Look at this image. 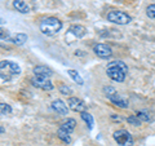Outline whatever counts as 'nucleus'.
Returning a JSON list of instances; mask_svg holds the SVG:
<instances>
[{
  "label": "nucleus",
  "mask_w": 155,
  "mask_h": 146,
  "mask_svg": "<svg viewBox=\"0 0 155 146\" xmlns=\"http://www.w3.org/2000/svg\"><path fill=\"white\" fill-rule=\"evenodd\" d=\"M127 72H128L127 64L120 60L111 61L107 64V66H106V74H107V76L111 80L118 81V83H123L125 80Z\"/></svg>",
  "instance_id": "1"
},
{
  "label": "nucleus",
  "mask_w": 155,
  "mask_h": 146,
  "mask_svg": "<svg viewBox=\"0 0 155 146\" xmlns=\"http://www.w3.org/2000/svg\"><path fill=\"white\" fill-rule=\"evenodd\" d=\"M41 34H44L47 36H53L58 34L62 28V22L56 17H47L44 19L40 21V25H39Z\"/></svg>",
  "instance_id": "2"
},
{
  "label": "nucleus",
  "mask_w": 155,
  "mask_h": 146,
  "mask_svg": "<svg viewBox=\"0 0 155 146\" xmlns=\"http://www.w3.org/2000/svg\"><path fill=\"white\" fill-rule=\"evenodd\" d=\"M109 22L116 23V25H128L132 21V17L128 13L122 12V11H110L106 16Z\"/></svg>",
  "instance_id": "3"
},
{
  "label": "nucleus",
  "mask_w": 155,
  "mask_h": 146,
  "mask_svg": "<svg viewBox=\"0 0 155 146\" xmlns=\"http://www.w3.org/2000/svg\"><path fill=\"white\" fill-rule=\"evenodd\" d=\"M113 138L119 146H133V137L127 129H118L113 133Z\"/></svg>",
  "instance_id": "4"
},
{
  "label": "nucleus",
  "mask_w": 155,
  "mask_h": 146,
  "mask_svg": "<svg viewBox=\"0 0 155 146\" xmlns=\"http://www.w3.org/2000/svg\"><path fill=\"white\" fill-rule=\"evenodd\" d=\"M31 83L34 87L36 88H40L43 91H52L54 87H53L52 81L49 80V78H44V76H34L31 79Z\"/></svg>",
  "instance_id": "5"
},
{
  "label": "nucleus",
  "mask_w": 155,
  "mask_h": 146,
  "mask_svg": "<svg viewBox=\"0 0 155 146\" xmlns=\"http://www.w3.org/2000/svg\"><path fill=\"white\" fill-rule=\"evenodd\" d=\"M93 52L97 57L106 60V58H110L113 52H111V48L107 44H104V43H97L93 45Z\"/></svg>",
  "instance_id": "6"
},
{
  "label": "nucleus",
  "mask_w": 155,
  "mask_h": 146,
  "mask_svg": "<svg viewBox=\"0 0 155 146\" xmlns=\"http://www.w3.org/2000/svg\"><path fill=\"white\" fill-rule=\"evenodd\" d=\"M67 106L74 110L78 111V113H83V111H87V105L83 100L78 98V97H69L67 98Z\"/></svg>",
  "instance_id": "7"
},
{
  "label": "nucleus",
  "mask_w": 155,
  "mask_h": 146,
  "mask_svg": "<svg viewBox=\"0 0 155 146\" xmlns=\"http://www.w3.org/2000/svg\"><path fill=\"white\" fill-rule=\"evenodd\" d=\"M0 70H7V71L11 72L12 75H19L21 74V67H19L16 62L8 61V60L0 61Z\"/></svg>",
  "instance_id": "8"
},
{
  "label": "nucleus",
  "mask_w": 155,
  "mask_h": 146,
  "mask_svg": "<svg viewBox=\"0 0 155 146\" xmlns=\"http://www.w3.org/2000/svg\"><path fill=\"white\" fill-rule=\"evenodd\" d=\"M52 109L57 111L58 114L61 115H67V113H69V106H67L66 104L62 100H54L52 102Z\"/></svg>",
  "instance_id": "9"
},
{
  "label": "nucleus",
  "mask_w": 155,
  "mask_h": 146,
  "mask_svg": "<svg viewBox=\"0 0 155 146\" xmlns=\"http://www.w3.org/2000/svg\"><path fill=\"white\" fill-rule=\"evenodd\" d=\"M67 34H69V35H72L74 38L80 39L87 34V30H85V27L81 26V25H72V26H70Z\"/></svg>",
  "instance_id": "10"
},
{
  "label": "nucleus",
  "mask_w": 155,
  "mask_h": 146,
  "mask_svg": "<svg viewBox=\"0 0 155 146\" xmlns=\"http://www.w3.org/2000/svg\"><path fill=\"white\" fill-rule=\"evenodd\" d=\"M109 100L113 102L115 106H118V108H120V109H127V108H128V101L125 100V98H123V97L120 96L118 92H116L115 95L110 96V97H109Z\"/></svg>",
  "instance_id": "11"
},
{
  "label": "nucleus",
  "mask_w": 155,
  "mask_h": 146,
  "mask_svg": "<svg viewBox=\"0 0 155 146\" xmlns=\"http://www.w3.org/2000/svg\"><path fill=\"white\" fill-rule=\"evenodd\" d=\"M34 74H35L36 76L51 78L53 75V71H52V69H49V67L40 65V66H35V67H34Z\"/></svg>",
  "instance_id": "12"
},
{
  "label": "nucleus",
  "mask_w": 155,
  "mask_h": 146,
  "mask_svg": "<svg viewBox=\"0 0 155 146\" xmlns=\"http://www.w3.org/2000/svg\"><path fill=\"white\" fill-rule=\"evenodd\" d=\"M8 40L11 41L12 44H14V45H23L27 41V35H26V34L19 32V34H16L14 36H11Z\"/></svg>",
  "instance_id": "13"
},
{
  "label": "nucleus",
  "mask_w": 155,
  "mask_h": 146,
  "mask_svg": "<svg viewBox=\"0 0 155 146\" xmlns=\"http://www.w3.org/2000/svg\"><path fill=\"white\" fill-rule=\"evenodd\" d=\"M13 8L18 11L19 13H28L30 8H28L27 4L23 2V0H14L13 2Z\"/></svg>",
  "instance_id": "14"
},
{
  "label": "nucleus",
  "mask_w": 155,
  "mask_h": 146,
  "mask_svg": "<svg viewBox=\"0 0 155 146\" xmlns=\"http://www.w3.org/2000/svg\"><path fill=\"white\" fill-rule=\"evenodd\" d=\"M75 127H76V120L72 119V118H70V119H67L66 121H64V123L61 124L60 128L67 131L69 133H72V131L75 129Z\"/></svg>",
  "instance_id": "15"
},
{
  "label": "nucleus",
  "mask_w": 155,
  "mask_h": 146,
  "mask_svg": "<svg viewBox=\"0 0 155 146\" xmlns=\"http://www.w3.org/2000/svg\"><path fill=\"white\" fill-rule=\"evenodd\" d=\"M70 134H71V133H69L67 131L62 129V128H60V129L57 131V137L60 138V140H62L64 142H66V144H70V142H71V137H70Z\"/></svg>",
  "instance_id": "16"
},
{
  "label": "nucleus",
  "mask_w": 155,
  "mask_h": 146,
  "mask_svg": "<svg viewBox=\"0 0 155 146\" xmlns=\"http://www.w3.org/2000/svg\"><path fill=\"white\" fill-rule=\"evenodd\" d=\"M80 116H81V119H83L87 125H88V128L92 129L93 128V124H94V119H93V116H92L89 113H87V111H83V113H80Z\"/></svg>",
  "instance_id": "17"
},
{
  "label": "nucleus",
  "mask_w": 155,
  "mask_h": 146,
  "mask_svg": "<svg viewBox=\"0 0 155 146\" xmlns=\"http://www.w3.org/2000/svg\"><path fill=\"white\" fill-rule=\"evenodd\" d=\"M67 72H69V75L72 78V80H74L75 83H78L79 85H83V84H84L83 78L80 76V74H79L78 71H75V70H67Z\"/></svg>",
  "instance_id": "18"
},
{
  "label": "nucleus",
  "mask_w": 155,
  "mask_h": 146,
  "mask_svg": "<svg viewBox=\"0 0 155 146\" xmlns=\"http://www.w3.org/2000/svg\"><path fill=\"white\" fill-rule=\"evenodd\" d=\"M136 116H137L141 121H150L151 120V115H150L147 111H137V113H136Z\"/></svg>",
  "instance_id": "19"
},
{
  "label": "nucleus",
  "mask_w": 155,
  "mask_h": 146,
  "mask_svg": "<svg viewBox=\"0 0 155 146\" xmlns=\"http://www.w3.org/2000/svg\"><path fill=\"white\" fill-rule=\"evenodd\" d=\"M12 113V108L8 104H0V115H8Z\"/></svg>",
  "instance_id": "20"
},
{
  "label": "nucleus",
  "mask_w": 155,
  "mask_h": 146,
  "mask_svg": "<svg viewBox=\"0 0 155 146\" xmlns=\"http://www.w3.org/2000/svg\"><path fill=\"white\" fill-rule=\"evenodd\" d=\"M146 16L150 19H154L155 21V4H150V5L146 8Z\"/></svg>",
  "instance_id": "21"
},
{
  "label": "nucleus",
  "mask_w": 155,
  "mask_h": 146,
  "mask_svg": "<svg viewBox=\"0 0 155 146\" xmlns=\"http://www.w3.org/2000/svg\"><path fill=\"white\" fill-rule=\"evenodd\" d=\"M127 121H128L129 124L134 125V127H138V125H141V120H140L136 115H130V116H128V118H127Z\"/></svg>",
  "instance_id": "22"
},
{
  "label": "nucleus",
  "mask_w": 155,
  "mask_h": 146,
  "mask_svg": "<svg viewBox=\"0 0 155 146\" xmlns=\"http://www.w3.org/2000/svg\"><path fill=\"white\" fill-rule=\"evenodd\" d=\"M60 93H62V95H65V96H69V95H71L72 93V89L70 88V87H67V85H65V84H61L60 85Z\"/></svg>",
  "instance_id": "23"
},
{
  "label": "nucleus",
  "mask_w": 155,
  "mask_h": 146,
  "mask_svg": "<svg viewBox=\"0 0 155 146\" xmlns=\"http://www.w3.org/2000/svg\"><path fill=\"white\" fill-rule=\"evenodd\" d=\"M104 92H105L106 97H107V98H109L110 96L115 95V93H116V92H118V91H116V89L114 88V87H109V85H106V87H104Z\"/></svg>",
  "instance_id": "24"
},
{
  "label": "nucleus",
  "mask_w": 155,
  "mask_h": 146,
  "mask_svg": "<svg viewBox=\"0 0 155 146\" xmlns=\"http://www.w3.org/2000/svg\"><path fill=\"white\" fill-rule=\"evenodd\" d=\"M9 38H11L9 36V31H7L5 28H3V27H0V39H2V40H8Z\"/></svg>",
  "instance_id": "25"
},
{
  "label": "nucleus",
  "mask_w": 155,
  "mask_h": 146,
  "mask_svg": "<svg viewBox=\"0 0 155 146\" xmlns=\"http://www.w3.org/2000/svg\"><path fill=\"white\" fill-rule=\"evenodd\" d=\"M111 119H114V120H122V118H120V116H116V115H111Z\"/></svg>",
  "instance_id": "26"
},
{
  "label": "nucleus",
  "mask_w": 155,
  "mask_h": 146,
  "mask_svg": "<svg viewBox=\"0 0 155 146\" xmlns=\"http://www.w3.org/2000/svg\"><path fill=\"white\" fill-rule=\"evenodd\" d=\"M0 133H4V128L2 127V125H0Z\"/></svg>",
  "instance_id": "27"
}]
</instances>
